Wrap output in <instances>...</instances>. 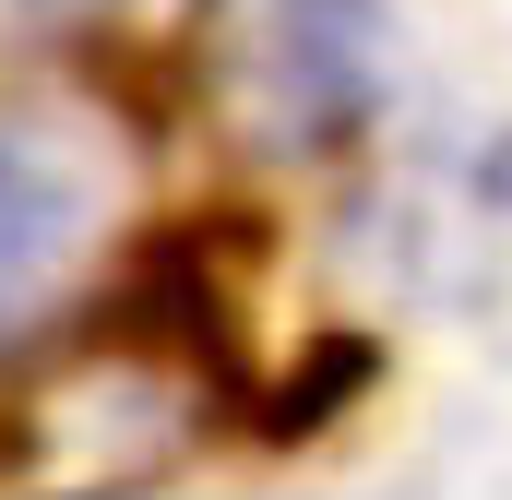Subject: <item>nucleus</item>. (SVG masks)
Returning a JSON list of instances; mask_svg holds the SVG:
<instances>
[{
  "label": "nucleus",
  "mask_w": 512,
  "mask_h": 500,
  "mask_svg": "<svg viewBox=\"0 0 512 500\" xmlns=\"http://www.w3.org/2000/svg\"><path fill=\"white\" fill-rule=\"evenodd\" d=\"M191 96L239 155H334L382 108L370 0H191Z\"/></svg>",
  "instance_id": "f257e3e1"
},
{
  "label": "nucleus",
  "mask_w": 512,
  "mask_h": 500,
  "mask_svg": "<svg viewBox=\"0 0 512 500\" xmlns=\"http://www.w3.org/2000/svg\"><path fill=\"white\" fill-rule=\"evenodd\" d=\"M120 215V155L60 108H0V334L72 298Z\"/></svg>",
  "instance_id": "f03ea898"
}]
</instances>
